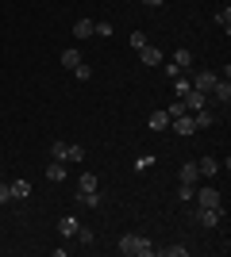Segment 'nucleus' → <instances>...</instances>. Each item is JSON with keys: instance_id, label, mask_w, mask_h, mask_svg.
I'll use <instances>...</instances> for the list:
<instances>
[{"instance_id": "21", "label": "nucleus", "mask_w": 231, "mask_h": 257, "mask_svg": "<svg viewBox=\"0 0 231 257\" xmlns=\"http://www.w3.org/2000/svg\"><path fill=\"white\" fill-rule=\"evenodd\" d=\"M77 242H81V246H93V242H97V234H93V226H77Z\"/></svg>"}, {"instance_id": "32", "label": "nucleus", "mask_w": 231, "mask_h": 257, "mask_svg": "<svg viewBox=\"0 0 231 257\" xmlns=\"http://www.w3.org/2000/svg\"><path fill=\"white\" fill-rule=\"evenodd\" d=\"M85 158V150H81V146H73V142H69V161H81Z\"/></svg>"}, {"instance_id": "7", "label": "nucleus", "mask_w": 231, "mask_h": 257, "mask_svg": "<svg viewBox=\"0 0 231 257\" xmlns=\"http://www.w3.org/2000/svg\"><path fill=\"white\" fill-rule=\"evenodd\" d=\"M212 96L220 100L223 107L231 104V81H227V77H220V81H216V85H212Z\"/></svg>"}, {"instance_id": "31", "label": "nucleus", "mask_w": 231, "mask_h": 257, "mask_svg": "<svg viewBox=\"0 0 231 257\" xmlns=\"http://www.w3.org/2000/svg\"><path fill=\"white\" fill-rule=\"evenodd\" d=\"M97 35H100V39H108V35H112V23L100 20V23H97Z\"/></svg>"}, {"instance_id": "17", "label": "nucleus", "mask_w": 231, "mask_h": 257, "mask_svg": "<svg viewBox=\"0 0 231 257\" xmlns=\"http://www.w3.org/2000/svg\"><path fill=\"white\" fill-rule=\"evenodd\" d=\"M8 188H12V200H27V196H31V184L23 181V177H20V181H12Z\"/></svg>"}, {"instance_id": "2", "label": "nucleus", "mask_w": 231, "mask_h": 257, "mask_svg": "<svg viewBox=\"0 0 231 257\" xmlns=\"http://www.w3.org/2000/svg\"><path fill=\"white\" fill-rule=\"evenodd\" d=\"M220 215H223V207H200L197 204V215H193V219H197L204 230H212V226H220Z\"/></svg>"}, {"instance_id": "24", "label": "nucleus", "mask_w": 231, "mask_h": 257, "mask_svg": "<svg viewBox=\"0 0 231 257\" xmlns=\"http://www.w3.org/2000/svg\"><path fill=\"white\" fill-rule=\"evenodd\" d=\"M216 23L223 27V35H231V8H220V12H216Z\"/></svg>"}, {"instance_id": "23", "label": "nucleus", "mask_w": 231, "mask_h": 257, "mask_svg": "<svg viewBox=\"0 0 231 257\" xmlns=\"http://www.w3.org/2000/svg\"><path fill=\"white\" fill-rule=\"evenodd\" d=\"M77 62H81V50H73V46H69V50H62V65H66V69H73Z\"/></svg>"}, {"instance_id": "19", "label": "nucleus", "mask_w": 231, "mask_h": 257, "mask_svg": "<svg viewBox=\"0 0 231 257\" xmlns=\"http://www.w3.org/2000/svg\"><path fill=\"white\" fill-rule=\"evenodd\" d=\"M170 62H174L177 69H189V65H193V54H189L185 46H181V50H174V58H170Z\"/></svg>"}, {"instance_id": "11", "label": "nucleus", "mask_w": 231, "mask_h": 257, "mask_svg": "<svg viewBox=\"0 0 231 257\" xmlns=\"http://www.w3.org/2000/svg\"><path fill=\"white\" fill-rule=\"evenodd\" d=\"M93 35H97V23L93 20H77L73 23V39H93Z\"/></svg>"}, {"instance_id": "33", "label": "nucleus", "mask_w": 231, "mask_h": 257, "mask_svg": "<svg viewBox=\"0 0 231 257\" xmlns=\"http://www.w3.org/2000/svg\"><path fill=\"white\" fill-rule=\"evenodd\" d=\"M143 4H146V8H162L166 0H143Z\"/></svg>"}, {"instance_id": "1", "label": "nucleus", "mask_w": 231, "mask_h": 257, "mask_svg": "<svg viewBox=\"0 0 231 257\" xmlns=\"http://www.w3.org/2000/svg\"><path fill=\"white\" fill-rule=\"evenodd\" d=\"M116 249H120L123 257H154V253H158V249H154V242H150L146 234H123Z\"/></svg>"}, {"instance_id": "9", "label": "nucleus", "mask_w": 231, "mask_h": 257, "mask_svg": "<svg viewBox=\"0 0 231 257\" xmlns=\"http://www.w3.org/2000/svg\"><path fill=\"white\" fill-rule=\"evenodd\" d=\"M139 62H143V65H162V50H158V46H150V43H146L143 50H139Z\"/></svg>"}, {"instance_id": "18", "label": "nucleus", "mask_w": 231, "mask_h": 257, "mask_svg": "<svg viewBox=\"0 0 231 257\" xmlns=\"http://www.w3.org/2000/svg\"><path fill=\"white\" fill-rule=\"evenodd\" d=\"M77 207H100V188L97 192H77Z\"/></svg>"}, {"instance_id": "20", "label": "nucleus", "mask_w": 231, "mask_h": 257, "mask_svg": "<svg viewBox=\"0 0 231 257\" xmlns=\"http://www.w3.org/2000/svg\"><path fill=\"white\" fill-rule=\"evenodd\" d=\"M50 158L54 161H69V142H54V146H50Z\"/></svg>"}, {"instance_id": "12", "label": "nucleus", "mask_w": 231, "mask_h": 257, "mask_svg": "<svg viewBox=\"0 0 231 257\" xmlns=\"http://www.w3.org/2000/svg\"><path fill=\"white\" fill-rule=\"evenodd\" d=\"M100 181H97V173H81L77 177V192H97Z\"/></svg>"}, {"instance_id": "10", "label": "nucleus", "mask_w": 231, "mask_h": 257, "mask_svg": "<svg viewBox=\"0 0 231 257\" xmlns=\"http://www.w3.org/2000/svg\"><path fill=\"white\" fill-rule=\"evenodd\" d=\"M66 177H69V173H66V161H50V165H46V181L62 184Z\"/></svg>"}, {"instance_id": "3", "label": "nucleus", "mask_w": 231, "mask_h": 257, "mask_svg": "<svg viewBox=\"0 0 231 257\" xmlns=\"http://www.w3.org/2000/svg\"><path fill=\"white\" fill-rule=\"evenodd\" d=\"M216 81H220V73H212V69H200V73L193 77V88H197V92H212V85H216Z\"/></svg>"}, {"instance_id": "5", "label": "nucleus", "mask_w": 231, "mask_h": 257, "mask_svg": "<svg viewBox=\"0 0 231 257\" xmlns=\"http://www.w3.org/2000/svg\"><path fill=\"white\" fill-rule=\"evenodd\" d=\"M193 196H197L200 207H223V200H220V192H216V188H200V192H193Z\"/></svg>"}, {"instance_id": "8", "label": "nucleus", "mask_w": 231, "mask_h": 257, "mask_svg": "<svg viewBox=\"0 0 231 257\" xmlns=\"http://www.w3.org/2000/svg\"><path fill=\"white\" fill-rule=\"evenodd\" d=\"M177 181H181V184H197V181H200L197 165H193V161H181V169H177Z\"/></svg>"}, {"instance_id": "22", "label": "nucleus", "mask_w": 231, "mask_h": 257, "mask_svg": "<svg viewBox=\"0 0 231 257\" xmlns=\"http://www.w3.org/2000/svg\"><path fill=\"white\" fill-rule=\"evenodd\" d=\"M166 115H170V119H177V115H189V107H185V100L177 96V100H174V104L166 107Z\"/></svg>"}, {"instance_id": "6", "label": "nucleus", "mask_w": 231, "mask_h": 257, "mask_svg": "<svg viewBox=\"0 0 231 257\" xmlns=\"http://www.w3.org/2000/svg\"><path fill=\"white\" fill-rule=\"evenodd\" d=\"M77 226H81V219H77V215H62V219H58V234H62V238H73Z\"/></svg>"}, {"instance_id": "4", "label": "nucleus", "mask_w": 231, "mask_h": 257, "mask_svg": "<svg viewBox=\"0 0 231 257\" xmlns=\"http://www.w3.org/2000/svg\"><path fill=\"white\" fill-rule=\"evenodd\" d=\"M185 107H189V115H193V111H200V107H208V92H197V88H189L185 96Z\"/></svg>"}, {"instance_id": "28", "label": "nucleus", "mask_w": 231, "mask_h": 257, "mask_svg": "<svg viewBox=\"0 0 231 257\" xmlns=\"http://www.w3.org/2000/svg\"><path fill=\"white\" fill-rule=\"evenodd\" d=\"M174 88H177V96H185V92H189V88H193V85H189L185 77H174Z\"/></svg>"}, {"instance_id": "14", "label": "nucleus", "mask_w": 231, "mask_h": 257, "mask_svg": "<svg viewBox=\"0 0 231 257\" xmlns=\"http://www.w3.org/2000/svg\"><path fill=\"white\" fill-rule=\"evenodd\" d=\"M170 127H174L177 135H193V131H197V127H193V115H177V119H170Z\"/></svg>"}, {"instance_id": "16", "label": "nucleus", "mask_w": 231, "mask_h": 257, "mask_svg": "<svg viewBox=\"0 0 231 257\" xmlns=\"http://www.w3.org/2000/svg\"><path fill=\"white\" fill-rule=\"evenodd\" d=\"M146 127H150V131H166V127H170V115H166L162 107H158V111H150V119H146Z\"/></svg>"}, {"instance_id": "25", "label": "nucleus", "mask_w": 231, "mask_h": 257, "mask_svg": "<svg viewBox=\"0 0 231 257\" xmlns=\"http://www.w3.org/2000/svg\"><path fill=\"white\" fill-rule=\"evenodd\" d=\"M73 77H77V81H89V77H93V65L77 62V65H73Z\"/></svg>"}, {"instance_id": "30", "label": "nucleus", "mask_w": 231, "mask_h": 257, "mask_svg": "<svg viewBox=\"0 0 231 257\" xmlns=\"http://www.w3.org/2000/svg\"><path fill=\"white\" fill-rule=\"evenodd\" d=\"M12 200V188H8V181H0V204H8Z\"/></svg>"}, {"instance_id": "26", "label": "nucleus", "mask_w": 231, "mask_h": 257, "mask_svg": "<svg viewBox=\"0 0 231 257\" xmlns=\"http://www.w3.org/2000/svg\"><path fill=\"white\" fill-rule=\"evenodd\" d=\"M189 249L185 246H162V257H185Z\"/></svg>"}, {"instance_id": "27", "label": "nucleus", "mask_w": 231, "mask_h": 257, "mask_svg": "<svg viewBox=\"0 0 231 257\" xmlns=\"http://www.w3.org/2000/svg\"><path fill=\"white\" fill-rule=\"evenodd\" d=\"M146 46V35L143 31H131V50H143Z\"/></svg>"}, {"instance_id": "13", "label": "nucleus", "mask_w": 231, "mask_h": 257, "mask_svg": "<svg viewBox=\"0 0 231 257\" xmlns=\"http://www.w3.org/2000/svg\"><path fill=\"white\" fill-rule=\"evenodd\" d=\"M212 123H216V115H212L208 107H200V111H193V127H197V131H204V127H212Z\"/></svg>"}, {"instance_id": "29", "label": "nucleus", "mask_w": 231, "mask_h": 257, "mask_svg": "<svg viewBox=\"0 0 231 257\" xmlns=\"http://www.w3.org/2000/svg\"><path fill=\"white\" fill-rule=\"evenodd\" d=\"M177 200H185V204H189V200H193V184H181V188H177Z\"/></svg>"}, {"instance_id": "15", "label": "nucleus", "mask_w": 231, "mask_h": 257, "mask_svg": "<svg viewBox=\"0 0 231 257\" xmlns=\"http://www.w3.org/2000/svg\"><path fill=\"white\" fill-rule=\"evenodd\" d=\"M197 173H200V177H216V173H220V161H216V158H200Z\"/></svg>"}]
</instances>
